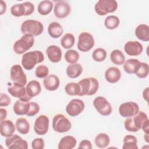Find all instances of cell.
I'll list each match as a JSON object with an SVG mask.
<instances>
[{
	"label": "cell",
	"instance_id": "obj_20",
	"mask_svg": "<svg viewBox=\"0 0 149 149\" xmlns=\"http://www.w3.org/2000/svg\"><path fill=\"white\" fill-rule=\"evenodd\" d=\"M43 83L46 90L49 91H55L59 87L60 81L57 76L52 74L45 77L43 80Z\"/></svg>",
	"mask_w": 149,
	"mask_h": 149
},
{
	"label": "cell",
	"instance_id": "obj_3",
	"mask_svg": "<svg viewBox=\"0 0 149 149\" xmlns=\"http://www.w3.org/2000/svg\"><path fill=\"white\" fill-rule=\"evenodd\" d=\"M20 30L24 35L30 34L33 36H37L43 32L44 26L40 21L29 19L22 23Z\"/></svg>",
	"mask_w": 149,
	"mask_h": 149
},
{
	"label": "cell",
	"instance_id": "obj_14",
	"mask_svg": "<svg viewBox=\"0 0 149 149\" xmlns=\"http://www.w3.org/2000/svg\"><path fill=\"white\" fill-rule=\"evenodd\" d=\"M49 118L45 115L38 116L35 120L34 130L38 135L45 134L49 129Z\"/></svg>",
	"mask_w": 149,
	"mask_h": 149
},
{
	"label": "cell",
	"instance_id": "obj_30",
	"mask_svg": "<svg viewBox=\"0 0 149 149\" xmlns=\"http://www.w3.org/2000/svg\"><path fill=\"white\" fill-rule=\"evenodd\" d=\"M95 144L100 148H105L108 147L110 143L109 136L104 133L98 134L95 138Z\"/></svg>",
	"mask_w": 149,
	"mask_h": 149
},
{
	"label": "cell",
	"instance_id": "obj_29",
	"mask_svg": "<svg viewBox=\"0 0 149 149\" xmlns=\"http://www.w3.org/2000/svg\"><path fill=\"white\" fill-rule=\"evenodd\" d=\"M15 126L17 130L22 134H26L29 132L30 123L24 118H18L16 121Z\"/></svg>",
	"mask_w": 149,
	"mask_h": 149
},
{
	"label": "cell",
	"instance_id": "obj_17",
	"mask_svg": "<svg viewBox=\"0 0 149 149\" xmlns=\"http://www.w3.org/2000/svg\"><path fill=\"white\" fill-rule=\"evenodd\" d=\"M124 50L130 56H138L142 53L143 47L139 41H129L125 44Z\"/></svg>",
	"mask_w": 149,
	"mask_h": 149
},
{
	"label": "cell",
	"instance_id": "obj_34",
	"mask_svg": "<svg viewBox=\"0 0 149 149\" xmlns=\"http://www.w3.org/2000/svg\"><path fill=\"white\" fill-rule=\"evenodd\" d=\"M133 122L136 126V127L140 130L141 129L143 125L148 120L147 115L144 113L143 111H139L137 114L132 116Z\"/></svg>",
	"mask_w": 149,
	"mask_h": 149
},
{
	"label": "cell",
	"instance_id": "obj_33",
	"mask_svg": "<svg viewBox=\"0 0 149 149\" xmlns=\"http://www.w3.org/2000/svg\"><path fill=\"white\" fill-rule=\"evenodd\" d=\"M111 61L116 65L123 64L125 61V57L123 52L119 49L113 50L110 54Z\"/></svg>",
	"mask_w": 149,
	"mask_h": 149
},
{
	"label": "cell",
	"instance_id": "obj_7",
	"mask_svg": "<svg viewBox=\"0 0 149 149\" xmlns=\"http://www.w3.org/2000/svg\"><path fill=\"white\" fill-rule=\"evenodd\" d=\"M34 11V5L30 2H25L13 5L10 8L11 14L15 17L29 16Z\"/></svg>",
	"mask_w": 149,
	"mask_h": 149
},
{
	"label": "cell",
	"instance_id": "obj_35",
	"mask_svg": "<svg viewBox=\"0 0 149 149\" xmlns=\"http://www.w3.org/2000/svg\"><path fill=\"white\" fill-rule=\"evenodd\" d=\"M75 42V38L72 33H66L61 40V44L65 49H70L73 47Z\"/></svg>",
	"mask_w": 149,
	"mask_h": 149
},
{
	"label": "cell",
	"instance_id": "obj_28",
	"mask_svg": "<svg viewBox=\"0 0 149 149\" xmlns=\"http://www.w3.org/2000/svg\"><path fill=\"white\" fill-rule=\"evenodd\" d=\"M83 72L82 66L77 63H71L66 68V73L67 76L71 79L78 77Z\"/></svg>",
	"mask_w": 149,
	"mask_h": 149
},
{
	"label": "cell",
	"instance_id": "obj_27",
	"mask_svg": "<svg viewBox=\"0 0 149 149\" xmlns=\"http://www.w3.org/2000/svg\"><path fill=\"white\" fill-rule=\"evenodd\" d=\"M63 27L58 22H51L48 27V33L49 36L53 38H58L60 37L63 34Z\"/></svg>",
	"mask_w": 149,
	"mask_h": 149
},
{
	"label": "cell",
	"instance_id": "obj_5",
	"mask_svg": "<svg viewBox=\"0 0 149 149\" xmlns=\"http://www.w3.org/2000/svg\"><path fill=\"white\" fill-rule=\"evenodd\" d=\"M118 8V2L115 0H100L95 5V12L100 16L113 13Z\"/></svg>",
	"mask_w": 149,
	"mask_h": 149
},
{
	"label": "cell",
	"instance_id": "obj_11",
	"mask_svg": "<svg viewBox=\"0 0 149 149\" xmlns=\"http://www.w3.org/2000/svg\"><path fill=\"white\" fill-rule=\"evenodd\" d=\"M8 91L9 94L15 98H18L22 101H29L31 98L28 96L26 92V87L21 84L13 83V86L8 88Z\"/></svg>",
	"mask_w": 149,
	"mask_h": 149
},
{
	"label": "cell",
	"instance_id": "obj_16",
	"mask_svg": "<svg viewBox=\"0 0 149 149\" xmlns=\"http://www.w3.org/2000/svg\"><path fill=\"white\" fill-rule=\"evenodd\" d=\"M70 12V6L65 1H59L54 6V13L55 16L59 19L67 17Z\"/></svg>",
	"mask_w": 149,
	"mask_h": 149
},
{
	"label": "cell",
	"instance_id": "obj_8",
	"mask_svg": "<svg viewBox=\"0 0 149 149\" xmlns=\"http://www.w3.org/2000/svg\"><path fill=\"white\" fill-rule=\"evenodd\" d=\"M94 45L93 36L88 32L81 33L78 37L77 48L84 52L89 51Z\"/></svg>",
	"mask_w": 149,
	"mask_h": 149
},
{
	"label": "cell",
	"instance_id": "obj_32",
	"mask_svg": "<svg viewBox=\"0 0 149 149\" xmlns=\"http://www.w3.org/2000/svg\"><path fill=\"white\" fill-rule=\"evenodd\" d=\"M137 138L133 135H126L123 138V149H138Z\"/></svg>",
	"mask_w": 149,
	"mask_h": 149
},
{
	"label": "cell",
	"instance_id": "obj_1",
	"mask_svg": "<svg viewBox=\"0 0 149 149\" xmlns=\"http://www.w3.org/2000/svg\"><path fill=\"white\" fill-rule=\"evenodd\" d=\"M44 56L40 51H33L26 52L22 58V65L27 70H30L38 63L43 62Z\"/></svg>",
	"mask_w": 149,
	"mask_h": 149
},
{
	"label": "cell",
	"instance_id": "obj_12",
	"mask_svg": "<svg viewBox=\"0 0 149 149\" xmlns=\"http://www.w3.org/2000/svg\"><path fill=\"white\" fill-rule=\"evenodd\" d=\"M10 79L13 83L25 86L27 84V77L22 67L17 64L13 65L10 68Z\"/></svg>",
	"mask_w": 149,
	"mask_h": 149
},
{
	"label": "cell",
	"instance_id": "obj_9",
	"mask_svg": "<svg viewBox=\"0 0 149 149\" xmlns=\"http://www.w3.org/2000/svg\"><path fill=\"white\" fill-rule=\"evenodd\" d=\"M93 105L98 112L102 116H108L112 111L111 105L104 97L98 96L95 98Z\"/></svg>",
	"mask_w": 149,
	"mask_h": 149
},
{
	"label": "cell",
	"instance_id": "obj_39",
	"mask_svg": "<svg viewBox=\"0 0 149 149\" xmlns=\"http://www.w3.org/2000/svg\"><path fill=\"white\" fill-rule=\"evenodd\" d=\"M79 54L74 49H69L65 54V59L69 63H76L79 59Z\"/></svg>",
	"mask_w": 149,
	"mask_h": 149
},
{
	"label": "cell",
	"instance_id": "obj_24",
	"mask_svg": "<svg viewBox=\"0 0 149 149\" xmlns=\"http://www.w3.org/2000/svg\"><path fill=\"white\" fill-rule=\"evenodd\" d=\"M141 62L137 59H129L123 63L124 70L128 74H134L138 70Z\"/></svg>",
	"mask_w": 149,
	"mask_h": 149
},
{
	"label": "cell",
	"instance_id": "obj_4",
	"mask_svg": "<svg viewBox=\"0 0 149 149\" xmlns=\"http://www.w3.org/2000/svg\"><path fill=\"white\" fill-rule=\"evenodd\" d=\"M34 44V36L30 34H24L15 42L13 51L17 54H22L30 49Z\"/></svg>",
	"mask_w": 149,
	"mask_h": 149
},
{
	"label": "cell",
	"instance_id": "obj_13",
	"mask_svg": "<svg viewBox=\"0 0 149 149\" xmlns=\"http://www.w3.org/2000/svg\"><path fill=\"white\" fill-rule=\"evenodd\" d=\"M84 107V103L83 100L80 99H73L67 104L66 111L70 116H77L83 111Z\"/></svg>",
	"mask_w": 149,
	"mask_h": 149
},
{
	"label": "cell",
	"instance_id": "obj_41",
	"mask_svg": "<svg viewBox=\"0 0 149 149\" xmlns=\"http://www.w3.org/2000/svg\"><path fill=\"white\" fill-rule=\"evenodd\" d=\"M48 73L49 69L44 65L38 66L35 70L36 76L38 78H45L48 76Z\"/></svg>",
	"mask_w": 149,
	"mask_h": 149
},
{
	"label": "cell",
	"instance_id": "obj_2",
	"mask_svg": "<svg viewBox=\"0 0 149 149\" xmlns=\"http://www.w3.org/2000/svg\"><path fill=\"white\" fill-rule=\"evenodd\" d=\"M78 83L80 87V93L79 96L93 95L97 93L99 88L98 81L93 77L84 78Z\"/></svg>",
	"mask_w": 149,
	"mask_h": 149
},
{
	"label": "cell",
	"instance_id": "obj_23",
	"mask_svg": "<svg viewBox=\"0 0 149 149\" xmlns=\"http://www.w3.org/2000/svg\"><path fill=\"white\" fill-rule=\"evenodd\" d=\"M30 108V102L17 100L13 105V111L17 115H27Z\"/></svg>",
	"mask_w": 149,
	"mask_h": 149
},
{
	"label": "cell",
	"instance_id": "obj_21",
	"mask_svg": "<svg viewBox=\"0 0 149 149\" xmlns=\"http://www.w3.org/2000/svg\"><path fill=\"white\" fill-rule=\"evenodd\" d=\"M121 77L120 70L116 67H110L105 72V78L106 80L112 84L118 82Z\"/></svg>",
	"mask_w": 149,
	"mask_h": 149
},
{
	"label": "cell",
	"instance_id": "obj_6",
	"mask_svg": "<svg viewBox=\"0 0 149 149\" xmlns=\"http://www.w3.org/2000/svg\"><path fill=\"white\" fill-rule=\"evenodd\" d=\"M72 127L70 121L63 114L58 113L52 119V128L58 133L67 132Z\"/></svg>",
	"mask_w": 149,
	"mask_h": 149
},
{
	"label": "cell",
	"instance_id": "obj_22",
	"mask_svg": "<svg viewBox=\"0 0 149 149\" xmlns=\"http://www.w3.org/2000/svg\"><path fill=\"white\" fill-rule=\"evenodd\" d=\"M26 89L27 94L31 98L39 95L41 91V87L40 82L35 80L30 81L27 84Z\"/></svg>",
	"mask_w": 149,
	"mask_h": 149
},
{
	"label": "cell",
	"instance_id": "obj_36",
	"mask_svg": "<svg viewBox=\"0 0 149 149\" xmlns=\"http://www.w3.org/2000/svg\"><path fill=\"white\" fill-rule=\"evenodd\" d=\"M119 23L120 20L119 17L115 15L108 16L104 20V25L109 30H113L117 28Z\"/></svg>",
	"mask_w": 149,
	"mask_h": 149
},
{
	"label": "cell",
	"instance_id": "obj_25",
	"mask_svg": "<svg viewBox=\"0 0 149 149\" xmlns=\"http://www.w3.org/2000/svg\"><path fill=\"white\" fill-rule=\"evenodd\" d=\"M77 144L76 139L72 136H65L63 137L58 143L59 149H72Z\"/></svg>",
	"mask_w": 149,
	"mask_h": 149
},
{
	"label": "cell",
	"instance_id": "obj_19",
	"mask_svg": "<svg viewBox=\"0 0 149 149\" xmlns=\"http://www.w3.org/2000/svg\"><path fill=\"white\" fill-rule=\"evenodd\" d=\"M15 126L10 120H3L0 123V132L3 137H8L12 136L15 132Z\"/></svg>",
	"mask_w": 149,
	"mask_h": 149
},
{
	"label": "cell",
	"instance_id": "obj_46",
	"mask_svg": "<svg viewBox=\"0 0 149 149\" xmlns=\"http://www.w3.org/2000/svg\"><path fill=\"white\" fill-rule=\"evenodd\" d=\"M79 148H86V149H91L92 144L90 141L88 140H83L80 141L79 143Z\"/></svg>",
	"mask_w": 149,
	"mask_h": 149
},
{
	"label": "cell",
	"instance_id": "obj_44",
	"mask_svg": "<svg viewBox=\"0 0 149 149\" xmlns=\"http://www.w3.org/2000/svg\"><path fill=\"white\" fill-rule=\"evenodd\" d=\"M45 143L42 138H36L31 142V147L33 149H43Z\"/></svg>",
	"mask_w": 149,
	"mask_h": 149
},
{
	"label": "cell",
	"instance_id": "obj_31",
	"mask_svg": "<svg viewBox=\"0 0 149 149\" xmlns=\"http://www.w3.org/2000/svg\"><path fill=\"white\" fill-rule=\"evenodd\" d=\"M53 6V2L51 1H42L38 5L37 10L40 15L44 16L47 15L52 11Z\"/></svg>",
	"mask_w": 149,
	"mask_h": 149
},
{
	"label": "cell",
	"instance_id": "obj_37",
	"mask_svg": "<svg viewBox=\"0 0 149 149\" xmlns=\"http://www.w3.org/2000/svg\"><path fill=\"white\" fill-rule=\"evenodd\" d=\"M65 91L69 95H79L80 93V87L78 83L71 82L65 86Z\"/></svg>",
	"mask_w": 149,
	"mask_h": 149
},
{
	"label": "cell",
	"instance_id": "obj_42",
	"mask_svg": "<svg viewBox=\"0 0 149 149\" xmlns=\"http://www.w3.org/2000/svg\"><path fill=\"white\" fill-rule=\"evenodd\" d=\"M124 126H125V128L126 129V130L129 131V132H136L139 130L136 127V126H135V125H134V123L133 122V118L132 117L127 118V119H126L125 120Z\"/></svg>",
	"mask_w": 149,
	"mask_h": 149
},
{
	"label": "cell",
	"instance_id": "obj_18",
	"mask_svg": "<svg viewBox=\"0 0 149 149\" xmlns=\"http://www.w3.org/2000/svg\"><path fill=\"white\" fill-rule=\"evenodd\" d=\"M46 53L48 59L53 63H58L62 59V50L55 45H51L48 47L46 49Z\"/></svg>",
	"mask_w": 149,
	"mask_h": 149
},
{
	"label": "cell",
	"instance_id": "obj_49",
	"mask_svg": "<svg viewBox=\"0 0 149 149\" xmlns=\"http://www.w3.org/2000/svg\"><path fill=\"white\" fill-rule=\"evenodd\" d=\"M148 126H149V120H147L142 126L141 127V129H143V132L145 133H148Z\"/></svg>",
	"mask_w": 149,
	"mask_h": 149
},
{
	"label": "cell",
	"instance_id": "obj_45",
	"mask_svg": "<svg viewBox=\"0 0 149 149\" xmlns=\"http://www.w3.org/2000/svg\"><path fill=\"white\" fill-rule=\"evenodd\" d=\"M11 100L10 97L4 93L1 94V100H0V107H6L10 104Z\"/></svg>",
	"mask_w": 149,
	"mask_h": 149
},
{
	"label": "cell",
	"instance_id": "obj_26",
	"mask_svg": "<svg viewBox=\"0 0 149 149\" xmlns=\"http://www.w3.org/2000/svg\"><path fill=\"white\" fill-rule=\"evenodd\" d=\"M135 34L138 39L143 41H149V27L146 24L139 25L135 30Z\"/></svg>",
	"mask_w": 149,
	"mask_h": 149
},
{
	"label": "cell",
	"instance_id": "obj_10",
	"mask_svg": "<svg viewBox=\"0 0 149 149\" xmlns=\"http://www.w3.org/2000/svg\"><path fill=\"white\" fill-rule=\"evenodd\" d=\"M139 111L138 104L134 102L129 101L122 104L119 107V113L123 118L132 117Z\"/></svg>",
	"mask_w": 149,
	"mask_h": 149
},
{
	"label": "cell",
	"instance_id": "obj_43",
	"mask_svg": "<svg viewBox=\"0 0 149 149\" xmlns=\"http://www.w3.org/2000/svg\"><path fill=\"white\" fill-rule=\"evenodd\" d=\"M40 109V106L37 103L35 102H30L29 111L26 115L27 116H33L39 112Z\"/></svg>",
	"mask_w": 149,
	"mask_h": 149
},
{
	"label": "cell",
	"instance_id": "obj_40",
	"mask_svg": "<svg viewBox=\"0 0 149 149\" xmlns=\"http://www.w3.org/2000/svg\"><path fill=\"white\" fill-rule=\"evenodd\" d=\"M148 65L145 62H141V65L138 70L136 72V75L140 79H144L147 77L148 74Z\"/></svg>",
	"mask_w": 149,
	"mask_h": 149
},
{
	"label": "cell",
	"instance_id": "obj_47",
	"mask_svg": "<svg viewBox=\"0 0 149 149\" xmlns=\"http://www.w3.org/2000/svg\"><path fill=\"white\" fill-rule=\"evenodd\" d=\"M6 10V5L5 2L3 1H1L0 3V15H3L4 13H5Z\"/></svg>",
	"mask_w": 149,
	"mask_h": 149
},
{
	"label": "cell",
	"instance_id": "obj_15",
	"mask_svg": "<svg viewBox=\"0 0 149 149\" xmlns=\"http://www.w3.org/2000/svg\"><path fill=\"white\" fill-rule=\"evenodd\" d=\"M5 144L6 147L9 149L28 148L27 142L17 134H13L10 137H6L5 140Z\"/></svg>",
	"mask_w": 149,
	"mask_h": 149
},
{
	"label": "cell",
	"instance_id": "obj_50",
	"mask_svg": "<svg viewBox=\"0 0 149 149\" xmlns=\"http://www.w3.org/2000/svg\"><path fill=\"white\" fill-rule=\"evenodd\" d=\"M148 87H147L145 90H144L143 93V97L145 100L148 101Z\"/></svg>",
	"mask_w": 149,
	"mask_h": 149
},
{
	"label": "cell",
	"instance_id": "obj_48",
	"mask_svg": "<svg viewBox=\"0 0 149 149\" xmlns=\"http://www.w3.org/2000/svg\"><path fill=\"white\" fill-rule=\"evenodd\" d=\"M0 113H1V115H0V120L1 121H2L3 120L5 119V118H6V116H7V111L4 108H1L0 109Z\"/></svg>",
	"mask_w": 149,
	"mask_h": 149
},
{
	"label": "cell",
	"instance_id": "obj_51",
	"mask_svg": "<svg viewBox=\"0 0 149 149\" xmlns=\"http://www.w3.org/2000/svg\"><path fill=\"white\" fill-rule=\"evenodd\" d=\"M144 140H145V141L147 142V143H148V141H149V137H148V133H146V134L144 135Z\"/></svg>",
	"mask_w": 149,
	"mask_h": 149
},
{
	"label": "cell",
	"instance_id": "obj_38",
	"mask_svg": "<svg viewBox=\"0 0 149 149\" xmlns=\"http://www.w3.org/2000/svg\"><path fill=\"white\" fill-rule=\"evenodd\" d=\"M107 51L105 49L102 48H98L95 49L92 53V58L95 62H100L104 61L107 58Z\"/></svg>",
	"mask_w": 149,
	"mask_h": 149
}]
</instances>
